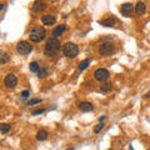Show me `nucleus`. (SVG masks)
Wrapping results in <instances>:
<instances>
[{"label":"nucleus","instance_id":"obj_1","mask_svg":"<svg viewBox=\"0 0 150 150\" xmlns=\"http://www.w3.org/2000/svg\"><path fill=\"white\" fill-rule=\"evenodd\" d=\"M60 40L58 38H50V39L46 41L45 48H44V53L46 56H54L58 54V51L60 50Z\"/></svg>","mask_w":150,"mask_h":150},{"label":"nucleus","instance_id":"obj_2","mask_svg":"<svg viewBox=\"0 0 150 150\" xmlns=\"http://www.w3.org/2000/svg\"><path fill=\"white\" fill-rule=\"evenodd\" d=\"M45 36H46V30L43 26H36L30 31L29 39L33 43H40L41 40L45 39Z\"/></svg>","mask_w":150,"mask_h":150},{"label":"nucleus","instance_id":"obj_3","mask_svg":"<svg viewBox=\"0 0 150 150\" xmlns=\"http://www.w3.org/2000/svg\"><path fill=\"white\" fill-rule=\"evenodd\" d=\"M63 53L67 58H75L78 54H79V48L76 44L74 43H67L63 46Z\"/></svg>","mask_w":150,"mask_h":150},{"label":"nucleus","instance_id":"obj_4","mask_svg":"<svg viewBox=\"0 0 150 150\" xmlns=\"http://www.w3.org/2000/svg\"><path fill=\"white\" fill-rule=\"evenodd\" d=\"M109 78H110V73L106 69L100 68L94 71V79H95L96 81H106Z\"/></svg>","mask_w":150,"mask_h":150},{"label":"nucleus","instance_id":"obj_5","mask_svg":"<svg viewBox=\"0 0 150 150\" xmlns=\"http://www.w3.org/2000/svg\"><path fill=\"white\" fill-rule=\"evenodd\" d=\"M16 51L23 55L30 54L33 51V46L28 43V41H20V43H18V45H16Z\"/></svg>","mask_w":150,"mask_h":150},{"label":"nucleus","instance_id":"obj_6","mask_svg":"<svg viewBox=\"0 0 150 150\" xmlns=\"http://www.w3.org/2000/svg\"><path fill=\"white\" fill-rule=\"evenodd\" d=\"M115 51V46L112 43H105V44H103L100 46V49H99V53L103 55V56H109L111 55L112 53Z\"/></svg>","mask_w":150,"mask_h":150},{"label":"nucleus","instance_id":"obj_7","mask_svg":"<svg viewBox=\"0 0 150 150\" xmlns=\"http://www.w3.org/2000/svg\"><path fill=\"white\" fill-rule=\"evenodd\" d=\"M4 85L9 89H14L18 85V79L14 74H8L5 79H4Z\"/></svg>","mask_w":150,"mask_h":150},{"label":"nucleus","instance_id":"obj_8","mask_svg":"<svg viewBox=\"0 0 150 150\" xmlns=\"http://www.w3.org/2000/svg\"><path fill=\"white\" fill-rule=\"evenodd\" d=\"M133 9H134V5L131 3H125L123 4V6H121V14H123L124 16H130L131 13H133Z\"/></svg>","mask_w":150,"mask_h":150},{"label":"nucleus","instance_id":"obj_9","mask_svg":"<svg viewBox=\"0 0 150 150\" xmlns=\"http://www.w3.org/2000/svg\"><path fill=\"white\" fill-rule=\"evenodd\" d=\"M41 23H43L44 25H54L56 23V18L54 15H43L41 16Z\"/></svg>","mask_w":150,"mask_h":150},{"label":"nucleus","instance_id":"obj_10","mask_svg":"<svg viewBox=\"0 0 150 150\" xmlns=\"http://www.w3.org/2000/svg\"><path fill=\"white\" fill-rule=\"evenodd\" d=\"M79 109H80L81 111L84 112H88V111H91L94 109V106L91 103H89V101H81V103H79Z\"/></svg>","mask_w":150,"mask_h":150},{"label":"nucleus","instance_id":"obj_11","mask_svg":"<svg viewBox=\"0 0 150 150\" xmlns=\"http://www.w3.org/2000/svg\"><path fill=\"white\" fill-rule=\"evenodd\" d=\"M145 11H146V5H145V3H143V1L137 3V5H135V13H137L138 15H144Z\"/></svg>","mask_w":150,"mask_h":150},{"label":"nucleus","instance_id":"obj_12","mask_svg":"<svg viewBox=\"0 0 150 150\" xmlns=\"http://www.w3.org/2000/svg\"><path fill=\"white\" fill-rule=\"evenodd\" d=\"M45 8H46V4L44 1H35L34 5H33V10L35 13H41L45 10Z\"/></svg>","mask_w":150,"mask_h":150},{"label":"nucleus","instance_id":"obj_13","mask_svg":"<svg viewBox=\"0 0 150 150\" xmlns=\"http://www.w3.org/2000/svg\"><path fill=\"white\" fill-rule=\"evenodd\" d=\"M65 30H67V26L65 25H59V26H56L53 31H51V35H53V38H58L59 35H62Z\"/></svg>","mask_w":150,"mask_h":150},{"label":"nucleus","instance_id":"obj_14","mask_svg":"<svg viewBox=\"0 0 150 150\" xmlns=\"http://www.w3.org/2000/svg\"><path fill=\"white\" fill-rule=\"evenodd\" d=\"M115 23H116V18L110 16V18L105 19V20H101V21H100V24H101V25H104V26L110 28V26H114V25H115Z\"/></svg>","mask_w":150,"mask_h":150},{"label":"nucleus","instance_id":"obj_15","mask_svg":"<svg viewBox=\"0 0 150 150\" xmlns=\"http://www.w3.org/2000/svg\"><path fill=\"white\" fill-rule=\"evenodd\" d=\"M36 139L39 140V142H44V140L48 139V131L46 130H39L36 134Z\"/></svg>","mask_w":150,"mask_h":150},{"label":"nucleus","instance_id":"obj_16","mask_svg":"<svg viewBox=\"0 0 150 150\" xmlns=\"http://www.w3.org/2000/svg\"><path fill=\"white\" fill-rule=\"evenodd\" d=\"M29 69H30V71H31V73H39L40 65L38 64L36 62H33V63H30V65H29Z\"/></svg>","mask_w":150,"mask_h":150},{"label":"nucleus","instance_id":"obj_17","mask_svg":"<svg viewBox=\"0 0 150 150\" xmlns=\"http://www.w3.org/2000/svg\"><path fill=\"white\" fill-rule=\"evenodd\" d=\"M90 63H91V60L90 59H86V60H83V62L79 64V70L80 71H83V70H85L89 65H90Z\"/></svg>","mask_w":150,"mask_h":150},{"label":"nucleus","instance_id":"obj_18","mask_svg":"<svg viewBox=\"0 0 150 150\" xmlns=\"http://www.w3.org/2000/svg\"><path fill=\"white\" fill-rule=\"evenodd\" d=\"M10 129H11V125L10 124H1L0 125V131H1V134H6L8 131H10Z\"/></svg>","mask_w":150,"mask_h":150},{"label":"nucleus","instance_id":"obj_19","mask_svg":"<svg viewBox=\"0 0 150 150\" xmlns=\"http://www.w3.org/2000/svg\"><path fill=\"white\" fill-rule=\"evenodd\" d=\"M100 89H101V91H110L112 89V85L110 83H105V84H103V85L100 86Z\"/></svg>","mask_w":150,"mask_h":150},{"label":"nucleus","instance_id":"obj_20","mask_svg":"<svg viewBox=\"0 0 150 150\" xmlns=\"http://www.w3.org/2000/svg\"><path fill=\"white\" fill-rule=\"evenodd\" d=\"M46 75H48V70L46 69H44V68H40V70H39V73H38V76H39L40 79H44Z\"/></svg>","mask_w":150,"mask_h":150},{"label":"nucleus","instance_id":"obj_21","mask_svg":"<svg viewBox=\"0 0 150 150\" xmlns=\"http://www.w3.org/2000/svg\"><path fill=\"white\" fill-rule=\"evenodd\" d=\"M104 126H105V124H104V123H99V124H98V125L95 126V128H94V133H99L100 130L104 129Z\"/></svg>","mask_w":150,"mask_h":150},{"label":"nucleus","instance_id":"obj_22","mask_svg":"<svg viewBox=\"0 0 150 150\" xmlns=\"http://www.w3.org/2000/svg\"><path fill=\"white\" fill-rule=\"evenodd\" d=\"M40 103H41L40 99H33V100H30L29 103H28V105H29V106H33V105H35V104H40Z\"/></svg>","mask_w":150,"mask_h":150},{"label":"nucleus","instance_id":"obj_23","mask_svg":"<svg viewBox=\"0 0 150 150\" xmlns=\"http://www.w3.org/2000/svg\"><path fill=\"white\" fill-rule=\"evenodd\" d=\"M29 95H30V91L29 90H24V91L21 93V99H28Z\"/></svg>","mask_w":150,"mask_h":150},{"label":"nucleus","instance_id":"obj_24","mask_svg":"<svg viewBox=\"0 0 150 150\" xmlns=\"http://www.w3.org/2000/svg\"><path fill=\"white\" fill-rule=\"evenodd\" d=\"M8 60H9L8 54H3V55H1V60H0V63H1V64H5Z\"/></svg>","mask_w":150,"mask_h":150},{"label":"nucleus","instance_id":"obj_25","mask_svg":"<svg viewBox=\"0 0 150 150\" xmlns=\"http://www.w3.org/2000/svg\"><path fill=\"white\" fill-rule=\"evenodd\" d=\"M45 111V109H38V110H35V111H33V115H40V114H43V112Z\"/></svg>","mask_w":150,"mask_h":150},{"label":"nucleus","instance_id":"obj_26","mask_svg":"<svg viewBox=\"0 0 150 150\" xmlns=\"http://www.w3.org/2000/svg\"><path fill=\"white\" fill-rule=\"evenodd\" d=\"M105 120V116H101V118L99 119V121H100V123H103V121H104Z\"/></svg>","mask_w":150,"mask_h":150},{"label":"nucleus","instance_id":"obj_27","mask_svg":"<svg viewBox=\"0 0 150 150\" xmlns=\"http://www.w3.org/2000/svg\"><path fill=\"white\" fill-rule=\"evenodd\" d=\"M146 96H148V98H150V91H148V93H146Z\"/></svg>","mask_w":150,"mask_h":150},{"label":"nucleus","instance_id":"obj_28","mask_svg":"<svg viewBox=\"0 0 150 150\" xmlns=\"http://www.w3.org/2000/svg\"><path fill=\"white\" fill-rule=\"evenodd\" d=\"M67 150H75V149H74V148H68Z\"/></svg>","mask_w":150,"mask_h":150},{"label":"nucleus","instance_id":"obj_29","mask_svg":"<svg viewBox=\"0 0 150 150\" xmlns=\"http://www.w3.org/2000/svg\"><path fill=\"white\" fill-rule=\"evenodd\" d=\"M110 150H112V149H110Z\"/></svg>","mask_w":150,"mask_h":150}]
</instances>
